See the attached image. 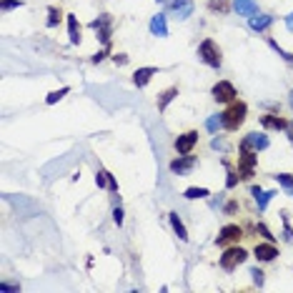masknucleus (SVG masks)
Wrapping results in <instances>:
<instances>
[{
	"label": "nucleus",
	"mask_w": 293,
	"mask_h": 293,
	"mask_svg": "<svg viewBox=\"0 0 293 293\" xmlns=\"http://www.w3.org/2000/svg\"><path fill=\"white\" fill-rule=\"evenodd\" d=\"M273 178H276V180H278V183L286 188V191L293 196V176H288V173H276Z\"/></svg>",
	"instance_id": "a878e982"
},
{
	"label": "nucleus",
	"mask_w": 293,
	"mask_h": 293,
	"mask_svg": "<svg viewBox=\"0 0 293 293\" xmlns=\"http://www.w3.org/2000/svg\"><path fill=\"white\" fill-rule=\"evenodd\" d=\"M198 58L205 63V66H211V68H221V63H223V53L216 45V40H211V38H205L203 43L198 45Z\"/></svg>",
	"instance_id": "f03ea898"
},
{
	"label": "nucleus",
	"mask_w": 293,
	"mask_h": 293,
	"mask_svg": "<svg viewBox=\"0 0 293 293\" xmlns=\"http://www.w3.org/2000/svg\"><path fill=\"white\" fill-rule=\"evenodd\" d=\"M111 25H113V18H111L108 13L98 15L93 23H90V28L98 33V40H100L103 45H111Z\"/></svg>",
	"instance_id": "39448f33"
},
{
	"label": "nucleus",
	"mask_w": 293,
	"mask_h": 293,
	"mask_svg": "<svg viewBox=\"0 0 293 293\" xmlns=\"http://www.w3.org/2000/svg\"><path fill=\"white\" fill-rule=\"evenodd\" d=\"M68 93H70V88H60V90H53V93H48L45 103H48V106H53V103H58L60 98H66Z\"/></svg>",
	"instance_id": "bb28decb"
},
{
	"label": "nucleus",
	"mask_w": 293,
	"mask_h": 293,
	"mask_svg": "<svg viewBox=\"0 0 293 293\" xmlns=\"http://www.w3.org/2000/svg\"><path fill=\"white\" fill-rule=\"evenodd\" d=\"M183 196L188 201H198V198H208V196H211V191H208V188H185Z\"/></svg>",
	"instance_id": "4be33fe9"
},
{
	"label": "nucleus",
	"mask_w": 293,
	"mask_h": 293,
	"mask_svg": "<svg viewBox=\"0 0 293 293\" xmlns=\"http://www.w3.org/2000/svg\"><path fill=\"white\" fill-rule=\"evenodd\" d=\"M250 193H253V198H256L258 193H263V188H261V185H253V188H250Z\"/></svg>",
	"instance_id": "a19ab883"
},
{
	"label": "nucleus",
	"mask_w": 293,
	"mask_h": 293,
	"mask_svg": "<svg viewBox=\"0 0 293 293\" xmlns=\"http://www.w3.org/2000/svg\"><path fill=\"white\" fill-rule=\"evenodd\" d=\"M95 185L98 188H106L108 185V171H98L95 173Z\"/></svg>",
	"instance_id": "c85d7f7f"
},
{
	"label": "nucleus",
	"mask_w": 293,
	"mask_h": 293,
	"mask_svg": "<svg viewBox=\"0 0 293 293\" xmlns=\"http://www.w3.org/2000/svg\"><path fill=\"white\" fill-rule=\"evenodd\" d=\"M286 28L293 33V13H291V15H286Z\"/></svg>",
	"instance_id": "58836bf2"
},
{
	"label": "nucleus",
	"mask_w": 293,
	"mask_h": 293,
	"mask_svg": "<svg viewBox=\"0 0 293 293\" xmlns=\"http://www.w3.org/2000/svg\"><path fill=\"white\" fill-rule=\"evenodd\" d=\"M211 145H213L216 151H218V148H221V151H225V140H223V138H213V140H211Z\"/></svg>",
	"instance_id": "c9c22d12"
},
{
	"label": "nucleus",
	"mask_w": 293,
	"mask_h": 293,
	"mask_svg": "<svg viewBox=\"0 0 293 293\" xmlns=\"http://www.w3.org/2000/svg\"><path fill=\"white\" fill-rule=\"evenodd\" d=\"M108 50H111V45H103V50H98V53H95V55L90 58V63H100L103 58H106V55H108Z\"/></svg>",
	"instance_id": "2f4dec72"
},
{
	"label": "nucleus",
	"mask_w": 293,
	"mask_h": 293,
	"mask_svg": "<svg viewBox=\"0 0 293 293\" xmlns=\"http://www.w3.org/2000/svg\"><path fill=\"white\" fill-rule=\"evenodd\" d=\"M15 8H23V0H0V10L3 13L15 10Z\"/></svg>",
	"instance_id": "cd10ccee"
},
{
	"label": "nucleus",
	"mask_w": 293,
	"mask_h": 293,
	"mask_svg": "<svg viewBox=\"0 0 293 293\" xmlns=\"http://www.w3.org/2000/svg\"><path fill=\"white\" fill-rule=\"evenodd\" d=\"M261 125H263L266 131H286L288 128V120H283L276 113H266V115H261Z\"/></svg>",
	"instance_id": "ddd939ff"
},
{
	"label": "nucleus",
	"mask_w": 293,
	"mask_h": 293,
	"mask_svg": "<svg viewBox=\"0 0 293 293\" xmlns=\"http://www.w3.org/2000/svg\"><path fill=\"white\" fill-rule=\"evenodd\" d=\"M213 98H216V103H233L236 98H238V93H236V86L231 80H218L216 86H213Z\"/></svg>",
	"instance_id": "0eeeda50"
},
{
	"label": "nucleus",
	"mask_w": 293,
	"mask_h": 293,
	"mask_svg": "<svg viewBox=\"0 0 293 293\" xmlns=\"http://www.w3.org/2000/svg\"><path fill=\"white\" fill-rule=\"evenodd\" d=\"M253 256H256L261 263H270V261H276V258H278V248L270 243V241H266V243H256Z\"/></svg>",
	"instance_id": "9b49d317"
},
{
	"label": "nucleus",
	"mask_w": 293,
	"mask_h": 293,
	"mask_svg": "<svg viewBox=\"0 0 293 293\" xmlns=\"http://www.w3.org/2000/svg\"><path fill=\"white\" fill-rule=\"evenodd\" d=\"M0 291H18V286H13V283H3V286H0Z\"/></svg>",
	"instance_id": "ea45409f"
},
{
	"label": "nucleus",
	"mask_w": 293,
	"mask_h": 293,
	"mask_svg": "<svg viewBox=\"0 0 293 293\" xmlns=\"http://www.w3.org/2000/svg\"><path fill=\"white\" fill-rule=\"evenodd\" d=\"M113 60L118 63V66H125V63H128V55H123V53H120V55H113Z\"/></svg>",
	"instance_id": "e433bc0d"
},
{
	"label": "nucleus",
	"mask_w": 293,
	"mask_h": 293,
	"mask_svg": "<svg viewBox=\"0 0 293 293\" xmlns=\"http://www.w3.org/2000/svg\"><path fill=\"white\" fill-rule=\"evenodd\" d=\"M236 208H238V203H236V201H231V203H228V205H225V213H233V211H236Z\"/></svg>",
	"instance_id": "4c0bfd02"
},
{
	"label": "nucleus",
	"mask_w": 293,
	"mask_h": 293,
	"mask_svg": "<svg viewBox=\"0 0 293 293\" xmlns=\"http://www.w3.org/2000/svg\"><path fill=\"white\" fill-rule=\"evenodd\" d=\"M270 23H273V15H253V18H248V25H250V30H256V33H263V30H268L270 28Z\"/></svg>",
	"instance_id": "dca6fc26"
},
{
	"label": "nucleus",
	"mask_w": 293,
	"mask_h": 293,
	"mask_svg": "<svg viewBox=\"0 0 293 293\" xmlns=\"http://www.w3.org/2000/svg\"><path fill=\"white\" fill-rule=\"evenodd\" d=\"M256 160H258V153L250 151V148H241V156H238V173L241 178H253V168H256Z\"/></svg>",
	"instance_id": "20e7f679"
},
{
	"label": "nucleus",
	"mask_w": 293,
	"mask_h": 293,
	"mask_svg": "<svg viewBox=\"0 0 293 293\" xmlns=\"http://www.w3.org/2000/svg\"><path fill=\"white\" fill-rule=\"evenodd\" d=\"M153 75H158V68H138L135 73H133V83L138 88H145L151 83V78Z\"/></svg>",
	"instance_id": "f3484780"
},
{
	"label": "nucleus",
	"mask_w": 293,
	"mask_h": 293,
	"mask_svg": "<svg viewBox=\"0 0 293 293\" xmlns=\"http://www.w3.org/2000/svg\"><path fill=\"white\" fill-rule=\"evenodd\" d=\"M151 35H156V38H165V35H168V23H165V13L153 15V20H151Z\"/></svg>",
	"instance_id": "2eb2a0df"
},
{
	"label": "nucleus",
	"mask_w": 293,
	"mask_h": 293,
	"mask_svg": "<svg viewBox=\"0 0 293 293\" xmlns=\"http://www.w3.org/2000/svg\"><path fill=\"white\" fill-rule=\"evenodd\" d=\"M270 48H273V50H276V53H278V55H281L283 60H288V63L293 60V55H291V53H286V50H283V48H281V45L276 43V40H270Z\"/></svg>",
	"instance_id": "c756f323"
},
{
	"label": "nucleus",
	"mask_w": 293,
	"mask_h": 293,
	"mask_svg": "<svg viewBox=\"0 0 293 293\" xmlns=\"http://www.w3.org/2000/svg\"><path fill=\"white\" fill-rule=\"evenodd\" d=\"M171 225H173V231L178 233L180 241H188V231H185V225H183V221H180L178 213H171Z\"/></svg>",
	"instance_id": "aec40b11"
},
{
	"label": "nucleus",
	"mask_w": 293,
	"mask_h": 293,
	"mask_svg": "<svg viewBox=\"0 0 293 293\" xmlns=\"http://www.w3.org/2000/svg\"><path fill=\"white\" fill-rule=\"evenodd\" d=\"M158 3L163 8H168L171 15L178 18V20H185L188 15L193 13V3H191V0H158Z\"/></svg>",
	"instance_id": "423d86ee"
},
{
	"label": "nucleus",
	"mask_w": 293,
	"mask_h": 293,
	"mask_svg": "<svg viewBox=\"0 0 293 293\" xmlns=\"http://www.w3.org/2000/svg\"><path fill=\"white\" fill-rule=\"evenodd\" d=\"M60 20H63V10L55 8V5H50V8H48V20H45V25H48V28H55Z\"/></svg>",
	"instance_id": "5701e85b"
},
{
	"label": "nucleus",
	"mask_w": 293,
	"mask_h": 293,
	"mask_svg": "<svg viewBox=\"0 0 293 293\" xmlns=\"http://www.w3.org/2000/svg\"><path fill=\"white\" fill-rule=\"evenodd\" d=\"M113 223L115 225H123V208L115 205V211H113Z\"/></svg>",
	"instance_id": "f704fd0d"
},
{
	"label": "nucleus",
	"mask_w": 293,
	"mask_h": 293,
	"mask_svg": "<svg viewBox=\"0 0 293 293\" xmlns=\"http://www.w3.org/2000/svg\"><path fill=\"white\" fill-rule=\"evenodd\" d=\"M291 108H293V93H291Z\"/></svg>",
	"instance_id": "37998d69"
},
{
	"label": "nucleus",
	"mask_w": 293,
	"mask_h": 293,
	"mask_svg": "<svg viewBox=\"0 0 293 293\" xmlns=\"http://www.w3.org/2000/svg\"><path fill=\"white\" fill-rule=\"evenodd\" d=\"M246 113H248V106L243 100H233V103H228V108L223 113V128L225 131H238L241 125L246 123Z\"/></svg>",
	"instance_id": "f257e3e1"
},
{
	"label": "nucleus",
	"mask_w": 293,
	"mask_h": 293,
	"mask_svg": "<svg viewBox=\"0 0 293 293\" xmlns=\"http://www.w3.org/2000/svg\"><path fill=\"white\" fill-rule=\"evenodd\" d=\"M66 18H68V35H70V43H73V45H80L83 35H80V23H78V18H75L73 13H68Z\"/></svg>",
	"instance_id": "6ab92c4d"
},
{
	"label": "nucleus",
	"mask_w": 293,
	"mask_h": 293,
	"mask_svg": "<svg viewBox=\"0 0 293 293\" xmlns=\"http://www.w3.org/2000/svg\"><path fill=\"white\" fill-rule=\"evenodd\" d=\"M243 238V228L236 225V223H228L221 228V233L216 238V246H231V243H238Z\"/></svg>",
	"instance_id": "6e6552de"
},
{
	"label": "nucleus",
	"mask_w": 293,
	"mask_h": 293,
	"mask_svg": "<svg viewBox=\"0 0 293 293\" xmlns=\"http://www.w3.org/2000/svg\"><path fill=\"white\" fill-rule=\"evenodd\" d=\"M238 178H241V176H238L236 171H228V178H225V188H236V185H238Z\"/></svg>",
	"instance_id": "7c9ffc66"
},
{
	"label": "nucleus",
	"mask_w": 293,
	"mask_h": 293,
	"mask_svg": "<svg viewBox=\"0 0 293 293\" xmlns=\"http://www.w3.org/2000/svg\"><path fill=\"white\" fill-rule=\"evenodd\" d=\"M276 196V191H263V193H258L256 196V203H258V211H266L268 208V201Z\"/></svg>",
	"instance_id": "393cba45"
},
{
	"label": "nucleus",
	"mask_w": 293,
	"mask_h": 293,
	"mask_svg": "<svg viewBox=\"0 0 293 293\" xmlns=\"http://www.w3.org/2000/svg\"><path fill=\"white\" fill-rule=\"evenodd\" d=\"M208 8H211L213 13L225 15V13H231V0H208Z\"/></svg>",
	"instance_id": "412c9836"
},
{
	"label": "nucleus",
	"mask_w": 293,
	"mask_h": 293,
	"mask_svg": "<svg viewBox=\"0 0 293 293\" xmlns=\"http://www.w3.org/2000/svg\"><path fill=\"white\" fill-rule=\"evenodd\" d=\"M258 233H261V236H263L266 241H270V243H273V238H276V236H273V233H270V231H268V228H266L263 223H258Z\"/></svg>",
	"instance_id": "473e14b6"
},
{
	"label": "nucleus",
	"mask_w": 293,
	"mask_h": 293,
	"mask_svg": "<svg viewBox=\"0 0 293 293\" xmlns=\"http://www.w3.org/2000/svg\"><path fill=\"white\" fill-rule=\"evenodd\" d=\"M246 258H248V250H246V248H241V246L236 243V246H228V248L223 250V256H221V261H218V263H221V268H223V270H236V268H238Z\"/></svg>",
	"instance_id": "7ed1b4c3"
},
{
	"label": "nucleus",
	"mask_w": 293,
	"mask_h": 293,
	"mask_svg": "<svg viewBox=\"0 0 293 293\" xmlns=\"http://www.w3.org/2000/svg\"><path fill=\"white\" fill-rule=\"evenodd\" d=\"M233 10L238 15H246V18H253L258 13V3L256 0H233Z\"/></svg>",
	"instance_id": "4468645a"
},
{
	"label": "nucleus",
	"mask_w": 293,
	"mask_h": 293,
	"mask_svg": "<svg viewBox=\"0 0 293 293\" xmlns=\"http://www.w3.org/2000/svg\"><path fill=\"white\" fill-rule=\"evenodd\" d=\"M196 143H198V133H196V131H185V133H180V135L176 138V151H178V156L193 153Z\"/></svg>",
	"instance_id": "9d476101"
},
{
	"label": "nucleus",
	"mask_w": 293,
	"mask_h": 293,
	"mask_svg": "<svg viewBox=\"0 0 293 293\" xmlns=\"http://www.w3.org/2000/svg\"><path fill=\"white\" fill-rule=\"evenodd\" d=\"M176 95H178V88H176V86H173V88H165V90L158 95V113L168 111V106L176 100Z\"/></svg>",
	"instance_id": "a211bd4d"
},
{
	"label": "nucleus",
	"mask_w": 293,
	"mask_h": 293,
	"mask_svg": "<svg viewBox=\"0 0 293 293\" xmlns=\"http://www.w3.org/2000/svg\"><path fill=\"white\" fill-rule=\"evenodd\" d=\"M288 133H291V143H293V123H288Z\"/></svg>",
	"instance_id": "79ce46f5"
},
{
	"label": "nucleus",
	"mask_w": 293,
	"mask_h": 293,
	"mask_svg": "<svg viewBox=\"0 0 293 293\" xmlns=\"http://www.w3.org/2000/svg\"><path fill=\"white\" fill-rule=\"evenodd\" d=\"M250 276H253V283H256V286H263V270H261V268H253V270H250Z\"/></svg>",
	"instance_id": "72a5a7b5"
},
{
	"label": "nucleus",
	"mask_w": 293,
	"mask_h": 293,
	"mask_svg": "<svg viewBox=\"0 0 293 293\" xmlns=\"http://www.w3.org/2000/svg\"><path fill=\"white\" fill-rule=\"evenodd\" d=\"M238 148H250V151H266L268 148V138L263 135V133H248L243 140H241V145Z\"/></svg>",
	"instance_id": "f8f14e48"
},
{
	"label": "nucleus",
	"mask_w": 293,
	"mask_h": 293,
	"mask_svg": "<svg viewBox=\"0 0 293 293\" xmlns=\"http://www.w3.org/2000/svg\"><path fill=\"white\" fill-rule=\"evenodd\" d=\"M196 163H198V158L191 156V153L178 156V158L171 163V173H176V176H185V173H191V171L196 168Z\"/></svg>",
	"instance_id": "1a4fd4ad"
},
{
	"label": "nucleus",
	"mask_w": 293,
	"mask_h": 293,
	"mask_svg": "<svg viewBox=\"0 0 293 293\" xmlns=\"http://www.w3.org/2000/svg\"><path fill=\"white\" fill-rule=\"evenodd\" d=\"M205 128L211 131V133H218L221 128H223V113H216V115H211L205 120Z\"/></svg>",
	"instance_id": "b1692460"
}]
</instances>
